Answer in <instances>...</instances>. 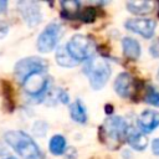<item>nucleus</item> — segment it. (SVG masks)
Wrapping results in <instances>:
<instances>
[{"mask_svg":"<svg viewBox=\"0 0 159 159\" xmlns=\"http://www.w3.org/2000/svg\"><path fill=\"white\" fill-rule=\"evenodd\" d=\"M5 142L22 158V159H43L35 140L22 130H9L4 135Z\"/></svg>","mask_w":159,"mask_h":159,"instance_id":"f257e3e1","label":"nucleus"},{"mask_svg":"<svg viewBox=\"0 0 159 159\" xmlns=\"http://www.w3.org/2000/svg\"><path fill=\"white\" fill-rule=\"evenodd\" d=\"M128 132H129L128 123L125 122V119H123L119 116L107 118L101 128V133L103 134L102 138L104 139V143L112 149L117 148L122 143L123 138L128 135Z\"/></svg>","mask_w":159,"mask_h":159,"instance_id":"f03ea898","label":"nucleus"},{"mask_svg":"<svg viewBox=\"0 0 159 159\" xmlns=\"http://www.w3.org/2000/svg\"><path fill=\"white\" fill-rule=\"evenodd\" d=\"M83 72L87 75L91 87L98 91L108 82L111 77V66L104 58L96 57L87 62Z\"/></svg>","mask_w":159,"mask_h":159,"instance_id":"7ed1b4c3","label":"nucleus"},{"mask_svg":"<svg viewBox=\"0 0 159 159\" xmlns=\"http://www.w3.org/2000/svg\"><path fill=\"white\" fill-rule=\"evenodd\" d=\"M67 51L70 52V55L76 58L78 62L81 61H87L88 58H91L94 53V43L93 41L84 36V35H73L71 37V40L67 42L66 45Z\"/></svg>","mask_w":159,"mask_h":159,"instance_id":"20e7f679","label":"nucleus"},{"mask_svg":"<svg viewBox=\"0 0 159 159\" xmlns=\"http://www.w3.org/2000/svg\"><path fill=\"white\" fill-rule=\"evenodd\" d=\"M61 31H62V29H61L60 24H57V22L48 24L37 39V50L43 53L51 52L58 42Z\"/></svg>","mask_w":159,"mask_h":159,"instance_id":"39448f33","label":"nucleus"},{"mask_svg":"<svg viewBox=\"0 0 159 159\" xmlns=\"http://www.w3.org/2000/svg\"><path fill=\"white\" fill-rule=\"evenodd\" d=\"M47 63L40 58V57H27L24 60H20L14 68L15 76L19 78V81H24L27 76L35 72H46Z\"/></svg>","mask_w":159,"mask_h":159,"instance_id":"423d86ee","label":"nucleus"},{"mask_svg":"<svg viewBox=\"0 0 159 159\" xmlns=\"http://www.w3.org/2000/svg\"><path fill=\"white\" fill-rule=\"evenodd\" d=\"M48 78L45 72H35L27 76L24 81V89L31 97H42L48 88Z\"/></svg>","mask_w":159,"mask_h":159,"instance_id":"0eeeda50","label":"nucleus"},{"mask_svg":"<svg viewBox=\"0 0 159 159\" xmlns=\"http://www.w3.org/2000/svg\"><path fill=\"white\" fill-rule=\"evenodd\" d=\"M19 11L24 21L29 26H37L42 20V14L37 2L34 1H20L17 4Z\"/></svg>","mask_w":159,"mask_h":159,"instance_id":"6e6552de","label":"nucleus"},{"mask_svg":"<svg viewBox=\"0 0 159 159\" xmlns=\"http://www.w3.org/2000/svg\"><path fill=\"white\" fill-rule=\"evenodd\" d=\"M124 26L127 30L132 32L139 34L145 39H152L155 32L157 24L154 20H150V19H132V20H128L124 24Z\"/></svg>","mask_w":159,"mask_h":159,"instance_id":"1a4fd4ad","label":"nucleus"},{"mask_svg":"<svg viewBox=\"0 0 159 159\" xmlns=\"http://www.w3.org/2000/svg\"><path fill=\"white\" fill-rule=\"evenodd\" d=\"M113 88L119 97L129 98L133 96V92H134V81L129 73L122 72L117 76L114 84H113Z\"/></svg>","mask_w":159,"mask_h":159,"instance_id":"9d476101","label":"nucleus"},{"mask_svg":"<svg viewBox=\"0 0 159 159\" xmlns=\"http://www.w3.org/2000/svg\"><path fill=\"white\" fill-rule=\"evenodd\" d=\"M138 125L142 132L150 133L159 125V112L152 109L142 112L138 118Z\"/></svg>","mask_w":159,"mask_h":159,"instance_id":"9b49d317","label":"nucleus"},{"mask_svg":"<svg viewBox=\"0 0 159 159\" xmlns=\"http://www.w3.org/2000/svg\"><path fill=\"white\" fill-rule=\"evenodd\" d=\"M122 48L124 56L130 60H137L140 56V46L138 41L132 37H124L122 40Z\"/></svg>","mask_w":159,"mask_h":159,"instance_id":"f8f14e48","label":"nucleus"},{"mask_svg":"<svg viewBox=\"0 0 159 159\" xmlns=\"http://www.w3.org/2000/svg\"><path fill=\"white\" fill-rule=\"evenodd\" d=\"M56 61L62 67H75V66H77L80 63L76 58H73L70 55V52L67 51L66 46H60L56 50Z\"/></svg>","mask_w":159,"mask_h":159,"instance_id":"ddd939ff","label":"nucleus"},{"mask_svg":"<svg viewBox=\"0 0 159 159\" xmlns=\"http://www.w3.org/2000/svg\"><path fill=\"white\" fill-rule=\"evenodd\" d=\"M127 140L129 143V145L134 149V150H144L148 145V139L140 133V132H134V130H129L128 135H127Z\"/></svg>","mask_w":159,"mask_h":159,"instance_id":"4468645a","label":"nucleus"},{"mask_svg":"<svg viewBox=\"0 0 159 159\" xmlns=\"http://www.w3.org/2000/svg\"><path fill=\"white\" fill-rule=\"evenodd\" d=\"M154 4L152 1H129L127 2V9L129 12L135 15H145L153 10Z\"/></svg>","mask_w":159,"mask_h":159,"instance_id":"2eb2a0df","label":"nucleus"},{"mask_svg":"<svg viewBox=\"0 0 159 159\" xmlns=\"http://www.w3.org/2000/svg\"><path fill=\"white\" fill-rule=\"evenodd\" d=\"M70 114L71 118L77 122V123H84L87 120V112H86V107L83 106V103L80 99H76L71 107H70Z\"/></svg>","mask_w":159,"mask_h":159,"instance_id":"dca6fc26","label":"nucleus"},{"mask_svg":"<svg viewBox=\"0 0 159 159\" xmlns=\"http://www.w3.org/2000/svg\"><path fill=\"white\" fill-rule=\"evenodd\" d=\"M48 147H50V152L52 154L61 155V154H63L66 152V140H65V138L62 135L56 134V135H53L51 138Z\"/></svg>","mask_w":159,"mask_h":159,"instance_id":"f3484780","label":"nucleus"},{"mask_svg":"<svg viewBox=\"0 0 159 159\" xmlns=\"http://www.w3.org/2000/svg\"><path fill=\"white\" fill-rule=\"evenodd\" d=\"M62 16L66 19H73L77 17L78 12L81 11L80 9V2L78 1H62Z\"/></svg>","mask_w":159,"mask_h":159,"instance_id":"a211bd4d","label":"nucleus"},{"mask_svg":"<svg viewBox=\"0 0 159 159\" xmlns=\"http://www.w3.org/2000/svg\"><path fill=\"white\" fill-rule=\"evenodd\" d=\"M77 19H80V20L83 21V22H87V24L94 21V19H96V7H93V6H87V7L82 9V10L78 12Z\"/></svg>","mask_w":159,"mask_h":159,"instance_id":"6ab92c4d","label":"nucleus"},{"mask_svg":"<svg viewBox=\"0 0 159 159\" xmlns=\"http://www.w3.org/2000/svg\"><path fill=\"white\" fill-rule=\"evenodd\" d=\"M144 101L152 106L159 107V92L152 87H149L148 89H145V96H144Z\"/></svg>","mask_w":159,"mask_h":159,"instance_id":"aec40b11","label":"nucleus"},{"mask_svg":"<svg viewBox=\"0 0 159 159\" xmlns=\"http://www.w3.org/2000/svg\"><path fill=\"white\" fill-rule=\"evenodd\" d=\"M58 99H60V102H62V103H68V94H67V92L60 91V92H58Z\"/></svg>","mask_w":159,"mask_h":159,"instance_id":"412c9836","label":"nucleus"},{"mask_svg":"<svg viewBox=\"0 0 159 159\" xmlns=\"http://www.w3.org/2000/svg\"><path fill=\"white\" fill-rule=\"evenodd\" d=\"M65 155H66L67 159H76V155L77 154H76V150L73 148H70V149H66Z\"/></svg>","mask_w":159,"mask_h":159,"instance_id":"4be33fe9","label":"nucleus"},{"mask_svg":"<svg viewBox=\"0 0 159 159\" xmlns=\"http://www.w3.org/2000/svg\"><path fill=\"white\" fill-rule=\"evenodd\" d=\"M152 150L155 155H159V138L154 139L153 143H152Z\"/></svg>","mask_w":159,"mask_h":159,"instance_id":"5701e85b","label":"nucleus"},{"mask_svg":"<svg viewBox=\"0 0 159 159\" xmlns=\"http://www.w3.org/2000/svg\"><path fill=\"white\" fill-rule=\"evenodd\" d=\"M7 32V25H5L2 21H0V39L4 37Z\"/></svg>","mask_w":159,"mask_h":159,"instance_id":"b1692460","label":"nucleus"},{"mask_svg":"<svg viewBox=\"0 0 159 159\" xmlns=\"http://www.w3.org/2000/svg\"><path fill=\"white\" fill-rule=\"evenodd\" d=\"M6 7H7V2L5 0H0V14L6 11Z\"/></svg>","mask_w":159,"mask_h":159,"instance_id":"393cba45","label":"nucleus"},{"mask_svg":"<svg viewBox=\"0 0 159 159\" xmlns=\"http://www.w3.org/2000/svg\"><path fill=\"white\" fill-rule=\"evenodd\" d=\"M7 152H6V149H5V147L2 145V143H0V157H2V155H5Z\"/></svg>","mask_w":159,"mask_h":159,"instance_id":"a878e982","label":"nucleus"},{"mask_svg":"<svg viewBox=\"0 0 159 159\" xmlns=\"http://www.w3.org/2000/svg\"><path fill=\"white\" fill-rule=\"evenodd\" d=\"M104 108H106V112H107L108 114H109V113L112 112V106H109V104H107V106H106Z\"/></svg>","mask_w":159,"mask_h":159,"instance_id":"bb28decb","label":"nucleus"},{"mask_svg":"<svg viewBox=\"0 0 159 159\" xmlns=\"http://www.w3.org/2000/svg\"><path fill=\"white\" fill-rule=\"evenodd\" d=\"M157 78H158V81H159V70H158V75H157Z\"/></svg>","mask_w":159,"mask_h":159,"instance_id":"cd10ccee","label":"nucleus"},{"mask_svg":"<svg viewBox=\"0 0 159 159\" xmlns=\"http://www.w3.org/2000/svg\"><path fill=\"white\" fill-rule=\"evenodd\" d=\"M6 159H15V158H12V157H9V158H6Z\"/></svg>","mask_w":159,"mask_h":159,"instance_id":"c85d7f7f","label":"nucleus"},{"mask_svg":"<svg viewBox=\"0 0 159 159\" xmlns=\"http://www.w3.org/2000/svg\"><path fill=\"white\" fill-rule=\"evenodd\" d=\"M158 17H159V7H158Z\"/></svg>","mask_w":159,"mask_h":159,"instance_id":"c756f323","label":"nucleus"}]
</instances>
